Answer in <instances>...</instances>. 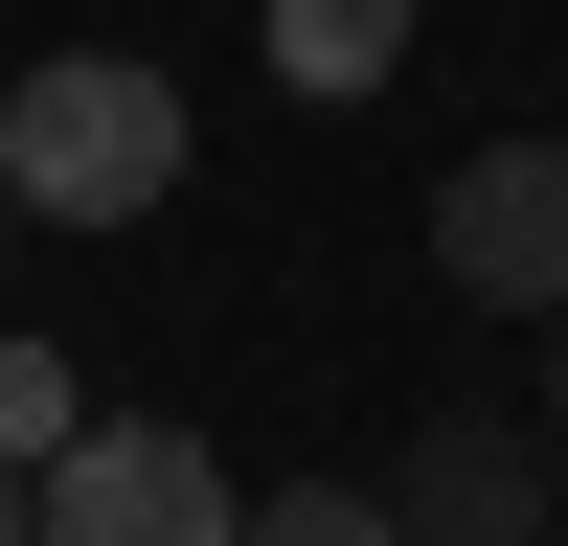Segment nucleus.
Returning a JSON list of instances; mask_svg holds the SVG:
<instances>
[{
  "label": "nucleus",
  "instance_id": "f257e3e1",
  "mask_svg": "<svg viewBox=\"0 0 568 546\" xmlns=\"http://www.w3.org/2000/svg\"><path fill=\"white\" fill-rule=\"evenodd\" d=\"M182 182V91L136 69V46H45L23 91H0V205L23 228H136Z\"/></svg>",
  "mask_w": 568,
  "mask_h": 546
},
{
  "label": "nucleus",
  "instance_id": "6e6552de",
  "mask_svg": "<svg viewBox=\"0 0 568 546\" xmlns=\"http://www.w3.org/2000/svg\"><path fill=\"white\" fill-rule=\"evenodd\" d=\"M546 433H568V318H546Z\"/></svg>",
  "mask_w": 568,
  "mask_h": 546
},
{
  "label": "nucleus",
  "instance_id": "9d476101",
  "mask_svg": "<svg viewBox=\"0 0 568 546\" xmlns=\"http://www.w3.org/2000/svg\"><path fill=\"white\" fill-rule=\"evenodd\" d=\"M0 228H23V205H0Z\"/></svg>",
  "mask_w": 568,
  "mask_h": 546
},
{
  "label": "nucleus",
  "instance_id": "7ed1b4c3",
  "mask_svg": "<svg viewBox=\"0 0 568 546\" xmlns=\"http://www.w3.org/2000/svg\"><path fill=\"white\" fill-rule=\"evenodd\" d=\"M433 273L478 318H568V136H478L433 182Z\"/></svg>",
  "mask_w": 568,
  "mask_h": 546
},
{
  "label": "nucleus",
  "instance_id": "f03ea898",
  "mask_svg": "<svg viewBox=\"0 0 568 546\" xmlns=\"http://www.w3.org/2000/svg\"><path fill=\"white\" fill-rule=\"evenodd\" d=\"M23 546H251V501H227V455H205V433L91 410V433L23 478Z\"/></svg>",
  "mask_w": 568,
  "mask_h": 546
},
{
  "label": "nucleus",
  "instance_id": "1a4fd4ad",
  "mask_svg": "<svg viewBox=\"0 0 568 546\" xmlns=\"http://www.w3.org/2000/svg\"><path fill=\"white\" fill-rule=\"evenodd\" d=\"M0 546H23V478H0Z\"/></svg>",
  "mask_w": 568,
  "mask_h": 546
},
{
  "label": "nucleus",
  "instance_id": "39448f33",
  "mask_svg": "<svg viewBox=\"0 0 568 546\" xmlns=\"http://www.w3.org/2000/svg\"><path fill=\"white\" fill-rule=\"evenodd\" d=\"M409 23H433V0H273V91H318V114H364V91L409 69Z\"/></svg>",
  "mask_w": 568,
  "mask_h": 546
},
{
  "label": "nucleus",
  "instance_id": "20e7f679",
  "mask_svg": "<svg viewBox=\"0 0 568 546\" xmlns=\"http://www.w3.org/2000/svg\"><path fill=\"white\" fill-rule=\"evenodd\" d=\"M387 524L409 546H546V410H433L387 455Z\"/></svg>",
  "mask_w": 568,
  "mask_h": 546
},
{
  "label": "nucleus",
  "instance_id": "423d86ee",
  "mask_svg": "<svg viewBox=\"0 0 568 546\" xmlns=\"http://www.w3.org/2000/svg\"><path fill=\"white\" fill-rule=\"evenodd\" d=\"M91 433V387H69V364H45V342H0V478H45V455H69Z\"/></svg>",
  "mask_w": 568,
  "mask_h": 546
},
{
  "label": "nucleus",
  "instance_id": "0eeeda50",
  "mask_svg": "<svg viewBox=\"0 0 568 546\" xmlns=\"http://www.w3.org/2000/svg\"><path fill=\"white\" fill-rule=\"evenodd\" d=\"M251 546H409V524H387V478H273Z\"/></svg>",
  "mask_w": 568,
  "mask_h": 546
}]
</instances>
